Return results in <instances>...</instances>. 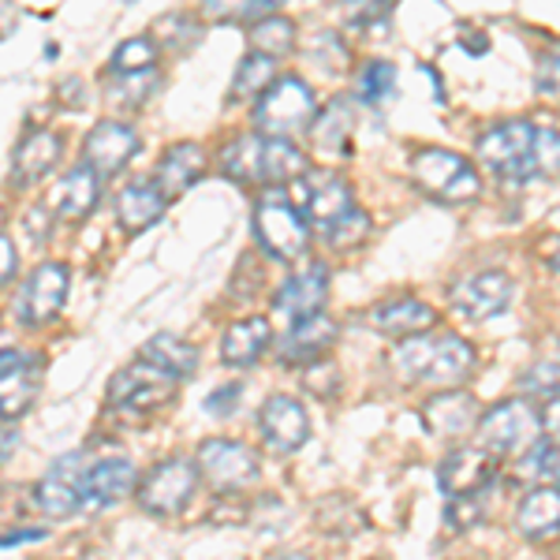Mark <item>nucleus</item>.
Returning <instances> with one entry per match:
<instances>
[{"label":"nucleus","instance_id":"nucleus-1","mask_svg":"<svg viewBox=\"0 0 560 560\" xmlns=\"http://www.w3.org/2000/svg\"><path fill=\"white\" fill-rule=\"evenodd\" d=\"M393 363L408 382L427 385H459L475 370V348L464 337L441 332V337H408L396 345Z\"/></svg>","mask_w":560,"mask_h":560},{"label":"nucleus","instance_id":"nucleus-2","mask_svg":"<svg viewBox=\"0 0 560 560\" xmlns=\"http://www.w3.org/2000/svg\"><path fill=\"white\" fill-rule=\"evenodd\" d=\"M475 153L493 176L509 184H527L541 176V128L530 120H504L478 139Z\"/></svg>","mask_w":560,"mask_h":560},{"label":"nucleus","instance_id":"nucleus-3","mask_svg":"<svg viewBox=\"0 0 560 560\" xmlns=\"http://www.w3.org/2000/svg\"><path fill=\"white\" fill-rule=\"evenodd\" d=\"M255 236L261 243V250L280 261H295L300 255H306V243H311L306 217L288 202V195L280 187H266L261 191L255 206Z\"/></svg>","mask_w":560,"mask_h":560},{"label":"nucleus","instance_id":"nucleus-4","mask_svg":"<svg viewBox=\"0 0 560 560\" xmlns=\"http://www.w3.org/2000/svg\"><path fill=\"white\" fill-rule=\"evenodd\" d=\"M314 116H318L314 90L295 75L277 79V83L255 102V128L266 135V139H288V135L303 131Z\"/></svg>","mask_w":560,"mask_h":560},{"label":"nucleus","instance_id":"nucleus-5","mask_svg":"<svg viewBox=\"0 0 560 560\" xmlns=\"http://www.w3.org/2000/svg\"><path fill=\"white\" fill-rule=\"evenodd\" d=\"M408 176L427 195L441 198V202H471L482 191V179H478L475 165L453 150H419L408 165Z\"/></svg>","mask_w":560,"mask_h":560},{"label":"nucleus","instance_id":"nucleus-6","mask_svg":"<svg viewBox=\"0 0 560 560\" xmlns=\"http://www.w3.org/2000/svg\"><path fill=\"white\" fill-rule=\"evenodd\" d=\"M478 438H482L486 453L501 456H520L527 448L538 445L541 438V419L527 400H504L493 411L482 415L478 422Z\"/></svg>","mask_w":560,"mask_h":560},{"label":"nucleus","instance_id":"nucleus-7","mask_svg":"<svg viewBox=\"0 0 560 560\" xmlns=\"http://www.w3.org/2000/svg\"><path fill=\"white\" fill-rule=\"evenodd\" d=\"M198 464L187 456H173L165 464H158L153 471L142 478L139 486V504L153 516H176V512L187 509V501L195 497V482H198Z\"/></svg>","mask_w":560,"mask_h":560},{"label":"nucleus","instance_id":"nucleus-8","mask_svg":"<svg viewBox=\"0 0 560 560\" xmlns=\"http://www.w3.org/2000/svg\"><path fill=\"white\" fill-rule=\"evenodd\" d=\"M179 377L165 374L161 366L153 363H131L124 370H116L113 382H108V408L116 411H153L173 396Z\"/></svg>","mask_w":560,"mask_h":560},{"label":"nucleus","instance_id":"nucleus-9","mask_svg":"<svg viewBox=\"0 0 560 560\" xmlns=\"http://www.w3.org/2000/svg\"><path fill=\"white\" fill-rule=\"evenodd\" d=\"M198 471H202L206 482L213 486V490H243L247 482H255L258 478V459L250 453L247 445H240V441H229V438H210L198 445V456H195Z\"/></svg>","mask_w":560,"mask_h":560},{"label":"nucleus","instance_id":"nucleus-10","mask_svg":"<svg viewBox=\"0 0 560 560\" xmlns=\"http://www.w3.org/2000/svg\"><path fill=\"white\" fill-rule=\"evenodd\" d=\"M448 303L459 318L467 322H490L497 314H504V306L512 303V277L501 269H482V273L459 277L448 292Z\"/></svg>","mask_w":560,"mask_h":560},{"label":"nucleus","instance_id":"nucleus-11","mask_svg":"<svg viewBox=\"0 0 560 560\" xmlns=\"http://www.w3.org/2000/svg\"><path fill=\"white\" fill-rule=\"evenodd\" d=\"M83 482H86V456L68 453V456H60L57 464L49 467V475L38 482L34 501H38V509L45 512V516L65 520V516H71V512L86 509Z\"/></svg>","mask_w":560,"mask_h":560},{"label":"nucleus","instance_id":"nucleus-12","mask_svg":"<svg viewBox=\"0 0 560 560\" xmlns=\"http://www.w3.org/2000/svg\"><path fill=\"white\" fill-rule=\"evenodd\" d=\"M355 210V198H351L348 179L332 168H314V173L303 176V213L311 224L318 229H332L337 221Z\"/></svg>","mask_w":560,"mask_h":560},{"label":"nucleus","instance_id":"nucleus-13","mask_svg":"<svg viewBox=\"0 0 560 560\" xmlns=\"http://www.w3.org/2000/svg\"><path fill=\"white\" fill-rule=\"evenodd\" d=\"M65 295H68V266H60V261H42V266L26 277L20 295H15V314H20V322L26 325H42L60 311Z\"/></svg>","mask_w":560,"mask_h":560},{"label":"nucleus","instance_id":"nucleus-14","mask_svg":"<svg viewBox=\"0 0 560 560\" xmlns=\"http://www.w3.org/2000/svg\"><path fill=\"white\" fill-rule=\"evenodd\" d=\"M258 430H261V438H266V445L273 448V453L288 456L306 441V433H311V419H306V408L295 400V396L277 393V396H269V400L261 404Z\"/></svg>","mask_w":560,"mask_h":560},{"label":"nucleus","instance_id":"nucleus-15","mask_svg":"<svg viewBox=\"0 0 560 560\" xmlns=\"http://www.w3.org/2000/svg\"><path fill=\"white\" fill-rule=\"evenodd\" d=\"M139 153V135L120 120L94 124L83 142V165L94 168L97 176H116L124 165Z\"/></svg>","mask_w":560,"mask_h":560},{"label":"nucleus","instance_id":"nucleus-16","mask_svg":"<svg viewBox=\"0 0 560 560\" xmlns=\"http://www.w3.org/2000/svg\"><path fill=\"white\" fill-rule=\"evenodd\" d=\"M441 490L448 497H478L486 486H493L497 464L486 448H456L441 459Z\"/></svg>","mask_w":560,"mask_h":560},{"label":"nucleus","instance_id":"nucleus-17","mask_svg":"<svg viewBox=\"0 0 560 560\" xmlns=\"http://www.w3.org/2000/svg\"><path fill=\"white\" fill-rule=\"evenodd\" d=\"M337 340V322L325 318V314H314V318L292 322V329L277 340V359L280 366H311L322 351L332 348Z\"/></svg>","mask_w":560,"mask_h":560},{"label":"nucleus","instance_id":"nucleus-18","mask_svg":"<svg viewBox=\"0 0 560 560\" xmlns=\"http://www.w3.org/2000/svg\"><path fill=\"white\" fill-rule=\"evenodd\" d=\"M34 393H38V359L26 355V351L4 348V355H0V408H4V419L12 422L15 415L31 408Z\"/></svg>","mask_w":560,"mask_h":560},{"label":"nucleus","instance_id":"nucleus-19","mask_svg":"<svg viewBox=\"0 0 560 560\" xmlns=\"http://www.w3.org/2000/svg\"><path fill=\"white\" fill-rule=\"evenodd\" d=\"M325 292H329V273H325L322 261H314L311 269H303V273L288 277L284 284H280L273 311L284 314V318H292V322L314 318V314H322Z\"/></svg>","mask_w":560,"mask_h":560},{"label":"nucleus","instance_id":"nucleus-20","mask_svg":"<svg viewBox=\"0 0 560 560\" xmlns=\"http://www.w3.org/2000/svg\"><path fill=\"white\" fill-rule=\"evenodd\" d=\"M202 173H206V153L198 150L195 142H176V147L165 150L158 168H153V184H158V191L165 195V202H168V198L184 195Z\"/></svg>","mask_w":560,"mask_h":560},{"label":"nucleus","instance_id":"nucleus-21","mask_svg":"<svg viewBox=\"0 0 560 560\" xmlns=\"http://www.w3.org/2000/svg\"><path fill=\"white\" fill-rule=\"evenodd\" d=\"M422 419L438 438H464L467 430H475L482 422L478 419V400L471 393H438L433 400H427Z\"/></svg>","mask_w":560,"mask_h":560},{"label":"nucleus","instance_id":"nucleus-22","mask_svg":"<svg viewBox=\"0 0 560 560\" xmlns=\"http://www.w3.org/2000/svg\"><path fill=\"white\" fill-rule=\"evenodd\" d=\"M135 490V467L128 459H102V464L86 467L83 482V501L86 509H105V504L124 501Z\"/></svg>","mask_w":560,"mask_h":560},{"label":"nucleus","instance_id":"nucleus-23","mask_svg":"<svg viewBox=\"0 0 560 560\" xmlns=\"http://www.w3.org/2000/svg\"><path fill=\"white\" fill-rule=\"evenodd\" d=\"M60 161V139L52 131H26L23 142L15 147V158H12V176L20 187H31L49 173L52 165Z\"/></svg>","mask_w":560,"mask_h":560},{"label":"nucleus","instance_id":"nucleus-24","mask_svg":"<svg viewBox=\"0 0 560 560\" xmlns=\"http://www.w3.org/2000/svg\"><path fill=\"white\" fill-rule=\"evenodd\" d=\"M370 322L377 325V329L385 332V337H422V329H433V322H438V314L430 311L422 300H388L377 306L374 314H370Z\"/></svg>","mask_w":560,"mask_h":560},{"label":"nucleus","instance_id":"nucleus-25","mask_svg":"<svg viewBox=\"0 0 560 560\" xmlns=\"http://www.w3.org/2000/svg\"><path fill=\"white\" fill-rule=\"evenodd\" d=\"M269 340H273V332H269V322L266 318H240L229 325V332H224L221 340V359L229 366H250L261 359V351L269 348Z\"/></svg>","mask_w":560,"mask_h":560},{"label":"nucleus","instance_id":"nucleus-26","mask_svg":"<svg viewBox=\"0 0 560 560\" xmlns=\"http://www.w3.org/2000/svg\"><path fill=\"white\" fill-rule=\"evenodd\" d=\"M516 527L527 538H546L560 530V490L557 486H538L520 501Z\"/></svg>","mask_w":560,"mask_h":560},{"label":"nucleus","instance_id":"nucleus-27","mask_svg":"<svg viewBox=\"0 0 560 560\" xmlns=\"http://www.w3.org/2000/svg\"><path fill=\"white\" fill-rule=\"evenodd\" d=\"M348 139H351V105L345 97H332V102L314 116L311 142L325 158H348Z\"/></svg>","mask_w":560,"mask_h":560},{"label":"nucleus","instance_id":"nucleus-28","mask_svg":"<svg viewBox=\"0 0 560 560\" xmlns=\"http://www.w3.org/2000/svg\"><path fill=\"white\" fill-rule=\"evenodd\" d=\"M116 213H120V224L128 232H142L165 213V195L158 191V184L139 179V184H128L120 191V198H116Z\"/></svg>","mask_w":560,"mask_h":560},{"label":"nucleus","instance_id":"nucleus-29","mask_svg":"<svg viewBox=\"0 0 560 560\" xmlns=\"http://www.w3.org/2000/svg\"><path fill=\"white\" fill-rule=\"evenodd\" d=\"M52 202H57L60 217H71V221L86 217L97 206V173L90 165L68 168L65 179L57 184V195H52Z\"/></svg>","mask_w":560,"mask_h":560},{"label":"nucleus","instance_id":"nucleus-30","mask_svg":"<svg viewBox=\"0 0 560 560\" xmlns=\"http://www.w3.org/2000/svg\"><path fill=\"white\" fill-rule=\"evenodd\" d=\"M261 158H266V135H240L221 150V173L240 184H261Z\"/></svg>","mask_w":560,"mask_h":560},{"label":"nucleus","instance_id":"nucleus-31","mask_svg":"<svg viewBox=\"0 0 560 560\" xmlns=\"http://www.w3.org/2000/svg\"><path fill=\"white\" fill-rule=\"evenodd\" d=\"M142 359L153 366H161L173 377H191L198 370V348L173 337V332H161V337L147 340V345H142Z\"/></svg>","mask_w":560,"mask_h":560},{"label":"nucleus","instance_id":"nucleus-32","mask_svg":"<svg viewBox=\"0 0 560 560\" xmlns=\"http://www.w3.org/2000/svg\"><path fill=\"white\" fill-rule=\"evenodd\" d=\"M295 176H306V158L288 139H266V158H261V184L277 187Z\"/></svg>","mask_w":560,"mask_h":560},{"label":"nucleus","instance_id":"nucleus-33","mask_svg":"<svg viewBox=\"0 0 560 560\" xmlns=\"http://www.w3.org/2000/svg\"><path fill=\"white\" fill-rule=\"evenodd\" d=\"M250 49L261 52V57H284V52L295 49V23L284 20V15H269L250 26Z\"/></svg>","mask_w":560,"mask_h":560},{"label":"nucleus","instance_id":"nucleus-34","mask_svg":"<svg viewBox=\"0 0 560 560\" xmlns=\"http://www.w3.org/2000/svg\"><path fill=\"white\" fill-rule=\"evenodd\" d=\"M277 83V68L269 57H261V52H250V57H243V65L236 68V79H232V97L243 102V97H261L269 86Z\"/></svg>","mask_w":560,"mask_h":560},{"label":"nucleus","instance_id":"nucleus-35","mask_svg":"<svg viewBox=\"0 0 560 560\" xmlns=\"http://www.w3.org/2000/svg\"><path fill=\"white\" fill-rule=\"evenodd\" d=\"M158 65V42L153 38H128L116 45L113 60H108V75H142Z\"/></svg>","mask_w":560,"mask_h":560},{"label":"nucleus","instance_id":"nucleus-36","mask_svg":"<svg viewBox=\"0 0 560 560\" xmlns=\"http://www.w3.org/2000/svg\"><path fill=\"white\" fill-rule=\"evenodd\" d=\"M393 86H396V68L388 60H370L359 75V94L366 97L370 105H385L393 97Z\"/></svg>","mask_w":560,"mask_h":560},{"label":"nucleus","instance_id":"nucleus-37","mask_svg":"<svg viewBox=\"0 0 560 560\" xmlns=\"http://www.w3.org/2000/svg\"><path fill=\"white\" fill-rule=\"evenodd\" d=\"M206 15L255 26L261 20H269V15H277V0H247V4H236V8H224V4H217V0H210V4H206Z\"/></svg>","mask_w":560,"mask_h":560},{"label":"nucleus","instance_id":"nucleus-38","mask_svg":"<svg viewBox=\"0 0 560 560\" xmlns=\"http://www.w3.org/2000/svg\"><path fill=\"white\" fill-rule=\"evenodd\" d=\"M366 232H370V217L355 206L345 221H337L332 229H325V240H329L332 247H359V243L366 240Z\"/></svg>","mask_w":560,"mask_h":560},{"label":"nucleus","instance_id":"nucleus-39","mask_svg":"<svg viewBox=\"0 0 560 560\" xmlns=\"http://www.w3.org/2000/svg\"><path fill=\"white\" fill-rule=\"evenodd\" d=\"M538 90L549 97H560V49L541 52L538 60Z\"/></svg>","mask_w":560,"mask_h":560},{"label":"nucleus","instance_id":"nucleus-40","mask_svg":"<svg viewBox=\"0 0 560 560\" xmlns=\"http://www.w3.org/2000/svg\"><path fill=\"white\" fill-rule=\"evenodd\" d=\"M530 467H535L541 482H560V445H541L535 459H530Z\"/></svg>","mask_w":560,"mask_h":560},{"label":"nucleus","instance_id":"nucleus-41","mask_svg":"<svg viewBox=\"0 0 560 560\" xmlns=\"http://www.w3.org/2000/svg\"><path fill=\"white\" fill-rule=\"evenodd\" d=\"M337 382H340V374H337V366H332V363H311V370H306V385H311L314 393H322V396L337 393Z\"/></svg>","mask_w":560,"mask_h":560},{"label":"nucleus","instance_id":"nucleus-42","mask_svg":"<svg viewBox=\"0 0 560 560\" xmlns=\"http://www.w3.org/2000/svg\"><path fill=\"white\" fill-rule=\"evenodd\" d=\"M448 520H453V527H471L475 520H482L478 497H456V501L448 504Z\"/></svg>","mask_w":560,"mask_h":560},{"label":"nucleus","instance_id":"nucleus-43","mask_svg":"<svg viewBox=\"0 0 560 560\" xmlns=\"http://www.w3.org/2000/svg\"><path fill=\"white\" fill-rule=\"evenodd\" d=\"M393 12V4H370V0H355V4L345 8V20L348 23H377Z\"/></svg>","mask_w":560,"mask_h":560},{"label":"nucleus","instance_id":"nucleus-44","mask_svg":"<svg viewBox=\"0 0 560 560\" xmlns=\"http://www.w3.org/2000/svg\"><path fill=\"white\" fill-rule=\"evenodd\" d=\"M236 400H240V385H224V388H217L210 400H206V408H210L213 415H221V411L236 408Z\"/></svg>","mask_w":560,"mask_h":560},{"label":"nucleus","instance_id":"nucleus-45","mask_svg":"<svg viewBox=\"0 0 560 560\" xmlns=\"http://www.w3.org/2000/svg\"><path fill=\"white\" fill-rule=\"evenodd\" d=\"M0 255H4V269H0V280H12L15 277V266H20V255H15V243H12V236H0Z\"/></svg>","mask_w":560,"mask_h":560},{"label":"nucleus","instance_id":"nucleus-46","mask_svg":"<svg viewBox=\"0 0 560 560\" xmlns=\"http://www.w3.org/2000/svg\"><path fill=\"white\" fill-rule=\"evenodd\" d=\"M541 427L553 433V438H560V393L549 396L546 408H541Z\"/></svg>","mask_w":560,"mask_h":560},{"label":"nucleus","instance_id":"nucleus-47","mask_svg":"<svg viewBox=\"0 0 560 560\" xmlns=\"http://www.w3.org/2000/svg\"><path fill=\"white\" fill-rule=\"evenodd\" d=\"M26 538H42V530H12V535H4V546H15V541Z\"/></svg>","mask_w":560,"mask_h":560},{"label":"nucleus","instance_id":"nucleus-48","mask_svg":"<svg viewBox=\"0 0 560 560\" xmlns=\"http://www.w3.org/2000/svg\"><path fill=\"white\" fill-rule=\"evenodd\" d=\"M269 560H311V557H303V553H277V557H269Z\"/></svg>","mask_w":560,"mask_h":560},{"label":"nucleus","instance_id":"nucleus-49","mask_svg":"<svg viewBox=\"0 0 560 560\" xmlns=\"http://www.w3.org/2000/svg\"><path fill=\"white\" fill-rule=\"evenodd\" d=\"M549 261H553V269H560V240H557V250H553V258H549Z\"/></svg>","mask_w":560,"mask_h":560}]
</instances>
